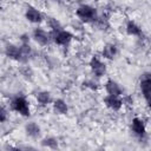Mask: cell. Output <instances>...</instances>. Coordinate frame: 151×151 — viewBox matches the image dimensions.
Wrapping results in <instances>:
<instances>
[{"label": "cell", "instance_id": "cell-1", "mask_svg": "<svg viewBox=\"0 0 151 151\" xmlns=\"http://www.w3.org/2000/svg\"><path fill=\"white\" fill-rule=\"evenodd\" d=\"M76 13H77V17L85 22H90L97 19V11L88 5L79 6Z\"/></svg>", "mask_w": 151, "mask_h": 151}, {"label": "cell", "instance_id": "cell-2", "mask_svg": "<svg viewBox=\"0 0 151 151\" xmlns=\"http://www.w3.org/2000/svg\"><path fill=\"white\" fill-rule=\"evenodd\" d=\"M12 109L21 116H29V105L24 97H15L12 100Z\"/></svg>", "mask_w": 151, "mask_h": 151}, {"label": "cell", "instance_id": "cell-3", "mask_svg": "<svg viewBox=\"0 0 151 151\" xmlns=\"http://www.w3.org/2000/svg\"><path fill=\"white\" fill-rule=\"evenodd\" d=\"M140 90L142 93L146 100V103H150V98H151V78H150V73H144L140 78Z\"/></svg>", "mask_w": 151, "mask_h": 151}, {"label": "cell", "instance_id": "cell-4", "mask_svg": "<svg viewBox=\"0 0 151 151\" xmlns=\"http://www.w3.org/2000/svg\"><path fill=\"white\" fill-rule=\"evenodd\" d=\"M72 34L68 31H64V29H59V31H54L53 34V40L55 41V44L58 45H67L71 39H72Z\"/></svg>", "mask_w": 151, "mask_h": 151}, {"label": "cell", "instance_id": "cell-5", "mask_svg": "<svg viewBox=\"0 0 151 151\" xmlns=\"http://www.w3.org/2000/svg\"><path fill=\"white\" fill-rule=\"evenodd\" d=\"M90 66H91L92 72H93L97 77H101V76H104L105 72H106V66H105V64H104L103 61H100L97 57H93V58L91 59Z\"/></svg>", "mask_w": 151, "mask_h": 151}, {"label": "cell", "instance_id": "cell-6", "mask_svg": "<svg viewBox=\"0 0 151 151\" xmlns=\"http://www.w3.org/2000/svg\"><path fill=\"white\" fill-rule=\"evenodd\" d=\"M104 103L109 109L113 111H118L123 105V100L120 99L119 96H111V94H107L104 98Z\"/></svg>", "mask_w": 151, "mask_h": 151}, {"label": "cell", "instance_id": "cell-7", "mask_svg": "<svg viewBox=\"0 0 151 151\" xmlns=\"http://www.w3.org/2000/svg\"><path fill=\"white\" fill-rule=\"evenodd\" d=\"M33 38H34V40H35L38 44H40V45H47V44L50 42V34H48L46 31L41 29V28H35V29H34V32H33Z\"/></svg>", "mask_w": 151, "mask_h": 151}, {"label": "cell", "instance_id": "cell-8", "mask_svg": "<svg viewBox=\"0 0 151 151\" xmlns=\"http://www.w3.org/2000/svg\"><path fill=\"white\" fill-rule=\"evenodd\" d=\"M25 15H26V19H27L29 22H33V24L40 22V21L42 20L41 13H40L37 8H33V7H28Z\"/></svg>", "mask_w": 151, "mask_h": 151}, {"label": "cell", "instance_id": "cell-9", "mask_svg": "<svg viewBox=\"0 0 151 151\" xmlns=\"http://www.w3.org/2000/svg\"><path fill=\"white\" fill-rule=\"evenodd\" d=\"M5 53L7 57H9L12 59H15V60L21 59V50H20V47H18L15 45H7L5 48Z\"/></svg>", "mask_w": 151, "mask_h": 151}, {"label": "cell", "instance_id": "cell-10", "mask_svg": "<svg viewBox=\"0 0 151 151\" xmlns=\"http://www.w3.org/2000/svg\"><path fill=\"white\" fill-rule=\"evenodd\" d=\"M105 88H106L107 94H111V96H120L122 92H123L120 86L113 80H107V83L105 85Z\"/></svg>", "mask_w": 151, "mask_h": 151}, {"label": "cell", "instance_id": "cell-11", "mask_svg": "<svg viewBox=\"0 0 151 151\" xmlns=\"http://www.w3.org/2000/svg\"><path fill=\"white\" fill-rule=\"evenodd\" d=\"M132 130L136 134H138L140 137L144 136L145 134V125H144L143 120L139 118H133L132 119Z\"/></svg>", "mask_w": 151, "mask_h": 151}, {"label": "cell", "instance_id": "cell-12", "mask_svg": "<svg viewBox=\"0 0 151 151\" xmlns=\"http://www.w3.org/2000/svg\"><path fill=\"white\" fill-rule=\"evenodd\" d=\"M53 109H54V111L57 112V113H59V114H65V113H67V105H66V103L63 100V99H57V100H54V103H53Z\"/></svg>", "mask_w": 151, "mask_h": 151}, {"label": "cell", "instance_id": "cell-13", "mask_svg": "<svg viewBox=\"0 0 151 151\" xmlns=\"http://www.w3.org/2000/svg\"><path fill=\"white\" fill-rule=\"evenodd\" d=\"M116 53H117V48L112 44H107L103 48V55L105 58H107V59H113V57L116 55Z\"/></svg>", "mask_w": 151, "mask_h": 151}, {"label": "cell", "instance_id": "cell-14", "mask_svg": "<svg viewBox=\"0 0 151 151\" xmlns=\"http://www.w3.org/2000/svg\"><path fill=\"white\" fill-rule=\"evenodd\" d=\"M26 132L31 137H38L40 133V127L35 123H29L26 125Z\"/></svg>", "mask_w": 151, "mask_h": 151}, {"label": "cell", "instance_id": "cell-15", "mask_svg": "<svg viewBox=\"0 0 151 151\" xmlns=\"http://www.w3.org/2000/svg\"><path fill=\"white\" fill-rule=\"evenodd\" d=\"M126 32L130 35H139L142 33V29L139 28L138 25H136L133 21H129L126 25Z\"/></svg>", "mask_w": 151, "mask_h": 151}, {"label": "cell", "instance_id": "cell-16", "mask_svg": "<svg viewBox=\"0 0 151 151\" xmlns=\"http://www.w3.org/2000/svg\"><path fill=\"white\" fill-rule=\"evenodd\" d=\"M37 100L41 104V105H46L51 101V94L50 92H46V91H42V92H39L37 94Z\"/></svg>", "mask_w": 151, "mask_h": 151}, {"label": "cell", "instance_id": "cell-17", "mask_svg": "<svg viewBox=\"0 0 151 151\" xmlns=\"http://www.w3.org/2000/svg\"><path fill=\"white\" fill-rule=\"evenodd\" d=\"M42 145L55 147V146H58V143H57V140H55L54 138H46V139L42 140Z\"/></svg>", "mask_w": 151, "mask_h": 151}, {"label": "cell", "instance_id": "cell-18", "mask_svg": "<svg viewBox=\"0 0 151 151\" xmlns=\"http://www.w3.org/2000/svg\"><path fill=\"white\" fill-rule=\"evenodd\" d=\"M6 119H7V112L2 106H0V123L5 122Z\"/></svg>", "mask_w": 151, "mask_h": 151}]
</instances>
